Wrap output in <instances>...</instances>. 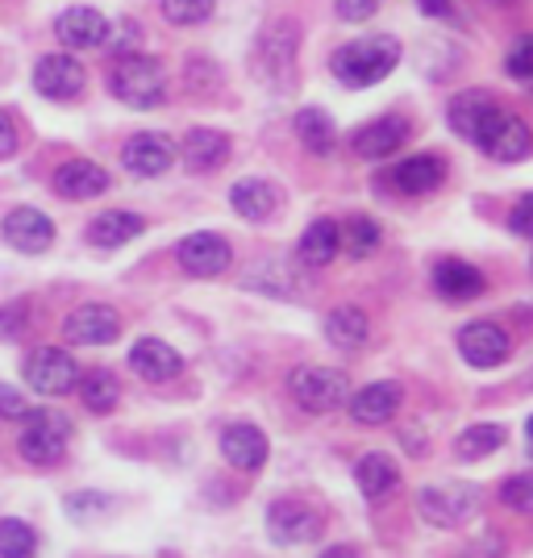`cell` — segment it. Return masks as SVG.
Wrapping results in <instances>:
<instances>
[{
	"mask_svg": "<svg viewBox=\"0 0 533 558\" xmlns=\"http://www.w3.org/2000/svg\"><path fill=\"white\" fill-rule=\"evenodd\" d=\"M400 68V43L392 34H363V38H350L347 47L334 50L329 71L338 84L347 88H372L379 80H388Z\"/></svg>",
	"mask_w": 533,
	"mask_h": 558,
	"instance_id": "cell-1",
	"label": "cell"
},
{
	"mask_svg": "<svg viewBox=\"0 0 533 558\" xmlns=\"http://www.w3.org/2000/svg\"><path fill=\"white\" fill-rule=\"evenodd\" d=\"M296 54H301V25L292 17H279L271 22L255 43V54H251V71H255L258 84L276 88V93H288L296 84Z\"/></svg>",
	"mask_w": 533,
	"mask_h": 558,
	"instance_id": "cell-2",
	"label": "cell"
},
{
	"mask_svg": "<svg viewBox=\"0 0 533 558\" xmlns=\"http://www.w3.org/2000/svg\"><path fill=\"white\" fill-rule=\"evenodd\" d=\"M109 93L130 109H159L167 100V71L150 54H121L109 71Z\"/></svg>",
	"mask_w": 533,
	"mask_h": 558,
	"instance_id": "cell-3",
	"label": "cell"
},
{
	"mask_svg": "<svg viewBox=\"0 0 533 558\" xmlns=\"http://www.w3.org/2000/svg\"><path fill=\"white\" fill-rule=\"evenodd\" d=\"M484 509V492L475 484H459V480H441V484H425L417 492V512L425 525L434 530H459L471 517Z\"/></svg>",
	"mask_w": 533,
	"mask_h": 558,
	"instance_id": "cell-4",
	"label": "cell"
},
{
	"mask_svg": "<svg viewBox=\"0 0 533 558\" xmlns=\"http://www.w3.org/2000/svg\"><path fill=\"white\" fill-rule=\"evenodd\" d=\"M288 392L304 413L325 417V413H338L354 388H350V375L342 367H296L288 375Z\"/></svg>",
	"mask_w": 533,
	"mask_h": 558,
	"instance_id": "cell-5",
	"label": "cell"
},
{
	"mask_svg": "<svg viewBox=\"0 0 533 558\" xmlns=\"http://www.w3.org/2000/svg\"><path fill=\"white\" fill-rule=\"evenodd\" d=\"M71 442V421L54 409H29L22 417V434H17V450L25 463L50 466L68 454Z\"/></svg>",
	"mask_w": 533,
	"mask_h": 558,
	"instance_id": "cell-6",
	"label": "cell"
},
{
	"mask_svg": "<svg viewBox=\"0 0 533 558\" xmlns=\"http://www.w3.org/2000/svg\"><path fill=\"white\" fill-rule=\"evenodd\" d=\"M471 142L484 150L487 159H496V163H521L533 146L530 125L517 113H509V109H500V105L480 121V130H475Z\"/></svg>",
	"mask_w": 533,
	"mask_h": 558,
	"instance_id": "cell-7",
	"label": "cell"
},
{
	"mask_svg": "<svg viewBox=\"0 0 533 558\" xmlns=\"http://www.w3.org/2000/svg\"><path fill=\"white\" fill-rule=\"evenodd\" d=\"M25 384L38 396H68L80 384V363L71 359L68 350L43 347L25 359Z\"/></svg>",
	"mask_w": 533,
	"mask_h": 558,
	"instance_id": "cell-8",
	"label": "cell"
},
{
	"mask_svg": "<svg viewBox=\"0 0 533 558\" xmlns=\"http://www.w3.org/2000/svg\"><path fill=\"white\" fill-rule=\"evenodd\" d=\"M267 534L279 546H308L313 537L322 534V512L313 509L308 500L283 496L267 509Z\"/></svg>",
	"mask_w": 533,
	"mask_h": 558,
	"instance_id": "cell-9",
	"label": "cell"
},
{
	"mask_svg": "<svg viewBox=\"0 0 533 558\" xmlns=\"http://www.w3.org/2000/svg\"><path fill=\"white\" fill-rule=\"evenodd\" d=\"M459 354H463L471 367H480V372H492V367H500L505 359L512 354V338L505 326H496V322H471V326L459 329Z\"/></svg>",
	"mask_w": 533,
	"mask_h": 558,
	"instance_id": "cell-10",
	"label": "cell"
},
{
	"mask_svg": "<svg viewBox=\"0 0 533 558\" xmlns=\"http://www.w3.org/2000/svg\"><path fill=\"white\" fill-rule=\"evenodd\" d=\"M63 338L71 347H109L121 338V317L113 304H80L63 322Z\"/></svg>",
	"mask_w": 533,
	"mask_h": 558,
	"instance_id": "cell-11",
	"label": "cell"
},
{
	"mask_svg": "<svg viewBox=\"0 0 533 558\" xmlns=\"http://www.w3.org/2000/svg\"><path fill=\"white\" fill-rule=\"evenodd\" d=\"M175 258H180V267H184L187 276L213 279V276H221V271L233 263V251L221 233L201 230V233H187L184 242L175 246Z\"/></svg>",
	"mask_w": 533,
	"mask_h": 558,
	"instance_id": "cell-12",
	"label": "cell"
},
{
	"mask_svg": "<svg viewBox=\"0 0 533 558\" xmlns=\"http://www.w3.org/2000/svg\"><path fill=\"white\" fill-rule=\"evenodd\" d=\"M84 84H88V71L71 54H47L34 68V88L47 100H75V96L84 93Z\"/></svg>",
	"mask_w": 533,
	"mask_h": 558,
	"instance_id": "cell-13",
	"label": "cell"
},
{
	"mask_svg": "<svg viewBox=\"0 0 533 558\" xmlns=\"http://www.w3.org/2000/svg\"><path fill=\"white\" fill-rule=\"evenodd\" d=\"M400 400H404V388L392 384V379H375L367 388L350 392L347 409L354 425H388V421L400 413Z\"/></svg>",
	"mask_w": 533,
	"mask_h": 558,
	"instance_id": "cell-14",
	"label": "cell"
},
{
	"mask_svg": "<svg viewBox=\"0 0 533 558\" xmlns=\"http://www.w3.org/2000/svg\"><path fill=\"white\" fill-rule=\"evenodd\" d=\"M121 163L130 175H138V180H155L162 171H171L175 163V146L171 138H162V134H134V138L125 142V150H121Z\"/></svg>",
	"mask_w": 533,
	"mask_h": 558,
	"instance_id": "cell-15",
	"label": "cell"
},
{
	"mask_svg": "<svg viewBox=\"0 0 533 558\" xmlns=\"http://www.w3.org/2000/svg\"><path fill=\"white\" fill-rule=\"evenodd\" d=\"M404 142H409V121L404 117H379L350 138V150L367 163H379V159H392Z\"/></svg>",
	"mask_w": 533,
	"mask_h": 558,
	"instance_id": "cell-16",
	"label": "cell"
},
{
	"mask_svg": "<svg viewBox=\"0 0 533 558\" xmlns=\"http://www.w3.org/2000/svg\"><path fill=\"white\" fill-rule=\"evenodd\" d=\"M4 242L13 251H22V255H43L54 242V226H50V217L43 209L22 205V209H13L4 217Z\"/></svg>",
	"mask_w": 533,
	"mask_h": 558,
	"instance_id": "cell-17",
	"label": "cell"
},
{
	"mask_svg": "<svg viewBox=\"0 0 533 558\" xmlns=\"http://www.w3.org/2000/svg\"><path fill=\"white\" fill-rule=\"evenodd\" d=\"M109 29L113 25L105 22V13H96V9H84V4H75L68 13H59V22H54V34H59V43L68 50H96L109 43Z\"/></svg>",
	"mask_w": 533,
	"mask_h": 558,
	"instance_id": "cell-18",
	"label": "cell"
},
{
	"mask_svg": "<svg viewBox=\"0 0 533 558\" xmlns=\"http://www.w3.org/2000/svg\"><path fill=\"white\" fill-rule=\"evenodd\" d=\"M221 459L238 471H258L267 463V434L251 421H233L221 429Z\"/></svg>",
	"mask_w": 533,
	"mask_h": 558,
	"instance_id": "cell-19",
	"label": "cell"
},
{
	"mask_svg": "<svg viewBox=\"0 0 533 558\" xmlns=\"http://www.w3.org/2000/svg\"><path fill=\"white\" fill-rule=\"evenodd\" d=\"M130 367L146 384H167V379H175V375L184 372V359H180V350L167 347L162 338H138L130 347Z\"/></svg>",
	"mask_w": 533,
	"mask_h": 558,
	"instance_id": "cell-20",
	"label": "cell"
},
{
	"mask_svg": "<svg viewBox=\"0 0 533 558\" xmlns=\"http://www.w3.org/2000/svg\"><path fill=\"white\" fill-rule=\"evenodd\" d=\"M279 205H283V196H279V187L271 180L246 175V180H238L230 187V209L238 217H246V221H267V217L279 213Z\"/></svg>",
	"mask_w": 533,
	"mask_h": 558,
	"instance_id": "cell-21",
	"label": "cell"
},
{
	"mask_svg": "<svg viewBox=\"0 0 533 558\" xmlns=\"http://www.w3.org/2000/svg\"><path fill=\"white\" fill-rule=\"evenodd\" d=\"M180 159L192 175H209L217 167L230 159V138L221 134V130H192L184 142H180Z\"/></svg>",
	"mask_w": 533,
	"mask_h": 558,
	"instance_id": "cell-22",
	"label": "cell"
},
{
	"mask_svg": "<svg viewBox=\"0 0 533 558\" xmlns=\"http://www.w3.org/2000/svg\"><path fill=\"white\" fill-rule=\"evenodd\" d=\"M54 192L68 201H93L100 192H109V171L93 159H71L54 171Z\"/></svg>",
	"mask_w": 533,
	"mask_h": 558,
	"instance_id": "cell-23",
	"label": "cell"
},
{
	"mask_svg": "<svg viewBox=\"0 0 533 558\" xmlns=\"http://www.w3.org/2000/svg\"><path fill=\"white\" fill-rule=\"evenodd\" d=\"M434 288L441 301H475V296H484L487 279L480 267H471L463 258H441L434 267Z\"/></svg>",
	"mask_w": 533,
	"mask_h": 558,
	"instance_id": "cell-24",
	"label": "cell"
},
{
	"mask_svg": "<svg viewBox=\"0 0 533 558\" xmlns=\"http://www.w3.org/2000/svg\"><path fill=\"white\" fill-rule=\"evenodd\" d=\"M446 180V159L441 155H413L392 167V184L404 196H429Z\"/></svg>",
	"mask_w": 533,
	"mask_h": 558,
	"instance_id": "cell-25",
	"label": "cell"
},
{
	"mask_svg": "<svg viewBox=\"0 0 533 558\" xmlns=\"http://www.w3.org/2000/svg\"><path fill=\"white\" fill-rule=\"evenodd\" d=\"M338 251H342V226L334 217H317L296 242V258L304 267H329L338 258Z\"/></svg>",
	"mask_w": 533,
	"mask_h": 558,
	"instance_id": "cell-26",
	"label": "cell"
},
{
	"mask_svg": "<svg viewBox=\"0 0 533 558\" xmlns=\"http://www.w3.org/2000/svg\"><path fill=\"white\" fill-rule=\"evenodd\" d=\"M325 338L338 350H359L372 338V322L359 304H338L329 317H325Z\"/></svg>",
	"mask_w": 533,
	"mask_h": 558,
	"instance_id": "cell-27",
	"label": "cell"
},
{
	"mask_svg": "<svg viewBox=\"0 0 533 558\" xmlns=\"http://www.w3.org/2000/svg\"><path fill=\"white\" fill-rule=\"evenodd\" d=\"M142 230H146V221H142L138 213L113 209V213H100L93 226H88V242L100 246V251H117V246L134 242Z\"/></svg>",
	"mask_w": 533,
	"mask_h": 558,
	"instance_id": "cell-28",
	"label": "cell"
},
{
	"mask_svg": "<svg viewBox=\"0 0 533 558\" xmlns=\"http://www.w3.org/2000/svg\"><path fill=\"white\" fill-rule=\"evenodd\" d=\"M296 138H301L304 150H313L317 159L325 155H334V146H338V130H334V117L317 109V105H308L296 113Z\"/></svg>",
	"mask_w": 533,
	"mask_h": 558,
	"instance_id": "cell-29",
	"label": "cell"
},
{
	"mask_svg": "<svg viewBox=\"0 0 533 558\" xmlns=\"http://www.w3.org/2000/svg\"><path fill=\"white\" fill-rule=\"evenodd\" d=\"M396 480H400V471H396L388 454H363L354 463V488L363 492L367 500H384L396 488Z\"/></svg>",
	"mask_w": 533,
	"mask_h": 558,
	"instance_id": "cell-30",
	"label": "cell"
},
{
	"mask_svg": "<svg viewBox=\"0 0 533 558\" xmlns=\"http://www.w3.org/2000/svg\"><path fill=\"white\" fill-rule=\"evenodd\" d=\"M492 109H496L492 93H484V88H467V93H459L455 100H450L446 117H450L455 134H463V138L471 142V138H475V130H480V121H484Z\"/></svg>",
	"mask_w": 533,
	"mask_h": 558,
	"instance_id": "cell-31",
	"label": "cell"
},
{
	"mask_svg": "<svg viewBox=\"0 0 533 558\" xmlns=\"http://www.w3.org/2000/svg\"><path fill=\"white\" fill-rule=\"evenodd\" d=\"M75 392H80V400H84V409H88V413H96V417H105V413H113L117 400H121V384H117V375H113V372L96 367V372L80 375Z\"/></svg>",
	"mask_w": 533,
	"mask_h": 558,
	"instance_id": "cell-32",
	"label": "cell"
},
{
	"mask_svg": "<svg viewBox=\"0 0 533 558\" xmlns=\"http://www.w3.org/2000/svg\"><path fill=\"white\" fill-rule=\"evenodd\" d=\"M505 442H509L505 425H496V421H475V425H467L463 434L455 438V454H459V459H487V454H496Z\"/></svg>",
	"mask_w": 533,
	"mask_h": 558,
	"instance_id": "cell-33",
	"label": "cell"
},
{
	"mask_svg": "<svg viewBox=\"0 0 533 558\" xmlns=\"http://www.w3.org/2000/svg\"><path fill=\"white\" fill-rule=\"evenodd\" d=\"M379 242H384V230L375 217H354L342 226V246L350 258H367L372 251H379Z\"/></svg>",
	"mask_w": 533,
	"mask_h": 558,
	"instance_id": "cell-34",
	"label": "cell"
},
{
	"mask_svg": "<svg viewBox=\"0 0 533 558\" xmlns=\"http://www.w3.org/2000/svg\"><path fill=\"white\" fill-rule=\"evenodd\" d=\"M38 555V534L34 525H25L17 517L0 521V558H34Z\"/></svg>",
	"mask_w": 533,
	"mask_h": 558,
	"instance_id": "cell-35",
	"label": "cell"
},
{
	"mask_svg": "<svg viewBox=\"0 0 533 558\" xmlns=\"http://www.w3.org/2000/svg\"><path fill=\"white\" fill-rule=\"evenodd\" d=\"M217 0H162V17L171 25H205Z\"/></svg>",
	"mask_w": 533,
	"mask_h": 558,
	"instance_id": "cell-36",
	"label": "cell"
},
{
	"mask_svg": "<svg viewBox=\"0 0 533 558\" xmlns=\"http://www.w3.org/2000/svg\"><path fill=\"white\" fill-rule=\"evenodd\" d=\"M500 500L509 505L512 512H533V471H517L500 484Z\"/></svg>",
	"mask_w": 533,
	"mask_h": 558,
	"instance_id": "cell-37",
	"label": "cell"
},
{
	"mask_svg": "<svg viewBox=\"0 0 533 558\" xmlns=\"http://www.w3.org/2000/svg\"><path fill=\"white\" fill-rule=\"evenodd\" d=\"M505 71L521 84H533V34H521L509 47V59H505Z\"/></svg>",
	"mask_w": 533,
	"mask_h": 558,
	"instance_id": "cell-38",
	"label": "cell"
},
{
	"mask_svg": "<svg viewBox=\"0 0 533 558\" xmlns=\"http://www.w3.org/2000/svg\"><path fill=\"white\" fill-rule=\"evenodd\" d=\"M109 509H113V500L100 496V492H71L68 496V512L75 521H96V517H105Z\"/></svg>",
	"mask_w": 533,
	"mask_h": 558,
	"instance_id": "cell-39",
	"label": "cell"
},
{
	"mask_svg": "<svg viewBox=\"0 0 533 558\" xmlns=\"http://www.w3.org/2000/svg\"><path fill=\"white\" fill-rule=\"evenodd\" d=\"M379 4H384V0H334V13L350 25H363L379 13Z\"/></svg>",
	"mask_w": 533,
	"mask_h": 558,
	"instance_id": "cell-40",
	"label": "cell"
},
{
	"mask_svg": "<svg viewBox=\"0 0 533 558\" xmlns=\"http://www.w3.org/2000/svg\"><path fill=\"white\" fill-rule=\"evenodd\" d=\"M29 329V304L17 301V304H4L0 308V338H17Z\"/></svg>",
	"mask_w": 533,
	"mask_h": 558,
	"instance_id": "cell-41",
	"label": "cell"
},
{
	"mask_svg": "<svg viewBox=\"0 0 533 558\" xmlns=\"http://www.w3.org/2000/svg\"><path fill=\"white\" fill-rule=\"evenodd\" d=\"M29 413V404H25V396L17 388H9V384H0V417L4 421H22Z\"/></svg>",
	"mask_w": 533,
	"mask_h": 558,
	"instance_id": "cell-42",
	"label": "cell"
},
{
	"mask_svg": "<svg viewBox=\"0 0 533 558\" xmlns=\"http://www.w3.org/2000/svg\"><path fill=\"white\" fill-rule=\"evenodd\" d=\"M509 226H512V233L533 238V192H525V196L517 201V209L509 213Z\"/></svg>",
	"mask_w": 533,
	"mask_h": 558,
	"instance_id": "cell-43",
	"label": "cell"
},
{
	"mask_svg": "<svg viewBox=\"0 0 533 558\" xmlns=\"http://www.w3.org/2000/svg\"><path fill=\"white\" fill-rule=\"evenodd\" d=\"M13 150H17V121H13V113L0 109V159H9Z\"/></svg>",
	"mask_w": 533,
	"mask_h": 558,
	"instance_id": "cell-44",
	"label": "cell"
},
{
	"mask_svg": "<svg viewBox=\"0 0 533 558\" xmlns=\"http://www.w3.org/2000/svg\"><path fill=\"white\" fill-rule=\"evenodd\" d=\"M425 17H438V22H455V4L450 0H417Z\"/></svg>",
	"mask_w": 533,
	"mask_h": 558,
	"instance_id": "cell-45",
	"label": "cell"
},
{
	"mask_svg": "<svg viewBox=\"0 0 533 558\" xmlns=\"http://www.w3.org/2000/svg\"><path fill=\"white\" fill-rule=\"evenodd\" d=\"M322 558H354V550H350V546H334V550H325Z\"/></svg>",
	"mask_w": 533,
	"mask_h": 558,
	"instance_id": "cell-46",
	"label": "cell"
},
{
	"mask_svg": "<svg viewBox=\"0 0 533 558\" xmlns=\"http://www.w3.org/2000/svg\"><path fill=\"white\" fill-rule=\"evenodd\" d=\"M525 446H530V459H533V417L525 421Z\"/></svg>",
	"mask_w": 533,
	"mask_h": 558,
	"instance_id": "cell-47",
	"label": "cell"
}]
</instances>
